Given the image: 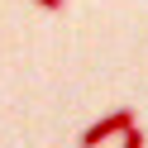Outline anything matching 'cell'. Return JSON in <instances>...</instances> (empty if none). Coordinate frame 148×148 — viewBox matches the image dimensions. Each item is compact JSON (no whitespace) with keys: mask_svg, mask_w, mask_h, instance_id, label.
Masks as SVG:
<instances>
[{"mask_svg":"<svg viewBox=\"0 0 148 148\" xmlns=\"http://www.w3.org/2000/svg\"><path fill=\"white\" fill-rule=\"evenodd\" d=\"M34 5H43V10H53V14H62V10H67V0H34Z\"/></svg>","mask_w":148,"mask_h":148,"instance_id":"3","label":"cell"},{"mask_svg":"<svg viewBox=\"0 0 148 148\" xmlns=\"http://www.w3.org/2000/svg\"><path fill=\"white\" fill-rule=\"evenodd\" d=\"M129 124H134V110H124V105H119V110H110L105 119H96V124H86V129H81V148H100L105 138H119Z\"/></svg>","mask_w":148,"mask_h":148,"instance_id":"1","label":"cell"},{"mask_svg":"<svg viewBox=\"0 0 148 148\" xmlns=\"http://www.w3.org/2000/svg\"><path fill=\"white\" fill-rule=\"evenodd\" d=\"M119 148H143V129H138V124H129L124 134H119Z\"/></svg>","mask_w":148,"mask_h":148,"instance_id":"2","label":"cell"}]
</instances>
